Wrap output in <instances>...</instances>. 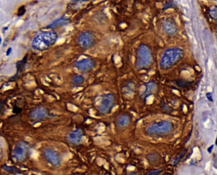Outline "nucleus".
I'll return each mask as SVG.
<instances>
[{
  "label": "nucleus",
  "instance_id": "nucleus-1",
  "mask_svg": "<svg viewBox=\"0 0 217 175\" xmlns=\"http://www.w3.org/2000/svg\"><path fill=\"white\" fill-rule=\"evenodd\" d=\"M58 35L55 31H42L36 35L31 42L32 48L43 52L51 48L57 41Z\"/></svg>",
  "mask_w": 217,
  "mask_h": 175
},
{
  "label": "nucleus",
  "instance_id": "nucleus-2",
  "mask_svg": "<svg viewBox=\"0 0 217 175\" xmlns=\"http://www.w3.org/2000/svg\"><path fill=\"white\" fill-rule=\"evenodd\" d=\"M184 54L183 50L178 47H173L165 50L160 60V68L162 70H168L173 68L183 59Z\"/></svg>",
  "mask_w": 217,
  "mask_h": 175
},
{
  "label": "nucleus",
  "instance_id": "nucleus-3",
  "mask_svg": "<svg viewBox=\"0 0 217 175\" xmlns=\"http://www.w3.org/2000/svg\"><path fill=\"white\" fill-rule=\"evenodd\" d=\"M152 50L147 45H140L136 51L135 68L142 70L149 68L153 63Z\"/></svg>",
  "mask_w": 217,
  "mask_h": 175
},
{
  "label": "nucleus",
  "instance_id": "nucleus-4",
  "mask_svg": "<svg viewBox=\"0 0 217 175\" xmlns=\"http://www.w3.org/2000/svg\"><path fill=\"white\" fill-rule=\"evenodd\" d=\"M173 130L174 125L171 122L162 120L150 125L146 129V132L149 136H161L171 133Z\"/></svg>",
  "mask_w": 217,
  "mask_h": 175
},
{
  "label": "nucleus",
  "instance_id": "nucleus-5",
  "mask_svg": "<svg viewBox=\"0 0 217 175\" xmlns=\"http://www.w3.org/2000/svg\"><path fill=\"white\" fill-rule=\"evenodd\" d=\"M117 103L116 96L112 93H108L101 96L97 105V110L101 114L106 115L110 114Z\"/></svg>",
  "mask_w": 217,
  "mask_h": 175
},
{
  "label": "nucleus",
  "instance_id": "nucleus-6",
  "mask_svg": "<svg viewBox=\"0 0 217 175\" xmlns=\"http://www.w3.org/2000/svg\"><path fill=\"white\" fill-rule=\"evenodd\" d=\"M30 146L25 141H20L13 148L12 157L18 162H24L29 158Z\"/></svg>",
  "mask_w": 217,
  "mask_h": 175
},
{
  "label": "nucleus",
  "instance_id": "nucleus-7",
  "mask_svg": "<svg viewBox=\"0 0 217 175\" xmlns=\"http://www.w3.org/2000/svg\"><path fill=\"white\" fill-rule=\"evenodd\" d=\"M42 156L45 161L54 168L60 167L63 163V157L60 153L52 148H46L42 152Z\"/></svg>",
  "mask_w": 217,
  "mask_h": 175
},
{
  "label": "nucleus",
  "instance_id": "nucleus-8",
  "mask_svg": "<svg viewBox=\"0 0 217 175\" xmlns=\"http://www.w3.org/2000/svg\"><path fill=\"white\" fill-rule=\"evenodd\" d=\"M77 44L83 50L92 49L96 44V38L91 31H84L78 38Z\"/></svg>",
  "mask_w": 217,
  "mask_h": 175
},
{
  "label": "nucleus",
  "instance_id": "nucleus-9",
  "mask_svg": "<svg viewBox=\"0 0 217 175\" xmlns=\"http://www.w3.org/2000/svg\"><path fill=\"white\" fill-rule=\"evenodd\" d=\"M55 117V115L51 114L48 108L42 106L35 108L30 113V118L31 120L36 122H40L50 119L52 118H54Z\"/></svg>",
  "mask_w": 217,
  "mask_h": 175
},
{
  "label": "nucleus",
  "instance_id": "nucleus-10",
  "mask_svg": "<svg viewBox=\"0 0 217 175\" xmlns=\"http://www.w3.org/2000/svg\"><path fill=\"white\" fill-rule=\"evenodd\" d=\"M97 63L92 58H84L74 63V67L82 72H87L93 70L96 67Z\"/></svg>",
  "mask_w": 217,
  "mask_h": 175
},
{
  "label": "nucleus",
  "instance_id": "nucleus-11",
  "mask_svg": "<svg viewBox=\"0 0 217 175\" xmlns=\"http://www.w3.org/2000/svg\"><path fill=\"white\" fill-rule=\"evenodd\" d=\"M83 136V130L81 129H77L69 132L67 136V141L71 145H78L82 143Z\"/></svg>",
  "mask_w": 217,
  "mask_h": 175
},
{
  "label": "nucleus",
  "instance_id": "nucleus-12",
  "mask_svg": "<svg viewBox=\"0 0 217 175\" xmlns=\"http://www.w3.org/2000/svg\"><path fill=\"white\" fill-rule=\"evenodd\" d=\"M131 122V118L126 113L120 115L119 117L117 118L116 120V126L118 129H124L127 128V127L129 126Z\"/></svg>",
  "mask_w": 217,
  "mask_h": 175
},
{
  "label": "nucleus",
  "instance_id": "nucleus-13",
  "mask_svg": "<svg viewBox=\"0 0 217 175\" xmlns=\"http://www.w3.org/2000/svg\"><path fill=\"white\" fill-rule=\"evenodd\" d=\"M164 31L169 36H173L177 32V27L176 24L171 20H166L162 23Z\"/></svg>",
  "mask_w": 217,
  "mask_h": 175
},
{
  "label": "nucleus",
  "instance_id": "nucleus-14",
  "mask_svg": "<svg viewBox=\"0 0 217 175\" xmlns=\"http://www.w3.org/2000/svg\"><path fill=\"white\" fill-rule=\"evenodd\" d=\"M145 87L146 89L143 94H142V97L143 98L147 97L151 94H152L157 88V84L154 82H150L148 83H147L145 84Z\"/></svg>",
  "mask_w": 217,
  "mask_h": 175
},
{
  "label": "nucleus",
  "instance_id": "nucleus-15",
  "mask_svg": "<svg viewBox=\"0 0 217 175\" xmlns=\"http://www.w3.org/2000/svg\"><path fill=\"white\" fill-rule=\"evenodd\" d=\"M69 22V20L68 19V18L62 17V18H58V19L55 20L54 22H52L49 26L48 27L51 28V29H54V28L63 27L65 25H67Z\"/></svg>",
  "mask_w": 217,
  "mask_h": 175
},
{
  "label": "nucleus",
  "instance_id": "nucleus-16",
  "mask_svg": "<svg viewBox=\"0 0 217 175\" xmlns=\"http://www.w3.org/2000/svg\"><path fill=\"white\" fill-rule=\"evenodd\" d=\"M148 163L151 165H157L159 163L160 160V155L156 152L148 154L146 156Z\"/></svg>",
  "mask_w": 217,
  "mask_h": 175
},
{
  "label": "nucleus",
  "instance_id": "nucleus-17",
  "mask_svg": "<svg viewBox=\"0 0 217 175\" xmlns=\"http://www.w3.org/2000/svg\"><path fill=\"white\" fill-rule=\"evenodd\" d=\"M85 82V78L80 75H76L72 79V84L75 87L81 86Z\"/></svg>",
  "mask_w": 217,
  "mask_h": 175
},
{
  "label": "nucleus",
  "instance_id": "nucleus-18",
  "mask_svg": "<svg viewBox=\"0 0 217 175\" xmlns=\"http://www.w3.org/2000/svg\"><path fill=\"white\" fill-rule=\"evenodd\" d=\"M175 85L180 87V88H187L192 86L194 82H189L187 81V80H177L174 82Z\"/></svg>",
  "mask_w": 217,
  "mask_h": 175
},
{
  "label": "nucleus",
  "instance_id": "nucleus-19",
  "mask_svg": "<svg viewBox=\"0 0 217 175\" xmlns=\"http://www.w3.org/2000/svg\"><path fill=\"white\" fill-rule=\"evenodd\" d=\"M3 169H4V171L8 172V173H20V171L18 169H17L15 167H11V166H7V165H4L3 166ZM20 174H21L20 173Z\"/></svg>",
  "mask_w": 217,
  "mask_h": 175
},
{
  "label": "nucleus",
  "instance_id": "nucleus-20",
  "mask_svg": "<svg viewBox=\"0 0 217 175\" xmlns=\"http://www.w3.org/2000/svg\"><path fill=\"white\" fill-rule=\"evenodd\" d=\"M187 150H185V151H184V152H183V153L180 155V156H179V157H177V158H176L175 159V160H174V166H175V165H176L179 162H180V160L183 158V157H185V154H186V152H187Z\"/></svg>",
  "mask_w": 217,
  "mask_h": 175
},
{
  "label": "nucleus",
  "instance_id": "nucleus-21",
  "mask_svg": "<svg viewBox=\"0 0 217 175\" xmlns=\"http://www.w3.org/2000/svg\"><path fill=\"white\" fill-rule=\"evenodd\" d=\"M210 17L214 20H217V7L213 8L210 11Z\"/></svg>",
  "mask_w": 217,
  "mask_h": 175
},
{
  "label": "nucleus",
  "instance_id": "nucleus-22",
  "mask_svg": "<svg viewBox=\"0 0 217 175\" xmlns=\"http://www.w3.org/2000/svg\"><path fill=\"white\" fill-rule=\"evenodd\" d=\"M25 12H26V9H25L24 7H22L19 9V10H18V16H21L24 15V13H25Z\"/></svg>",
  "mask_w": 217,
  "mask_h": 175
},
{
  "label": "nucleus",
  "instance_id": "nucleus-23",
  "mask_svg": "<svg viewBox=\"0 0 217 175\" xmlns=\"http://www.w3.org/2000/svg\"><path fill=\"white\" fill-rule=\"evenodd\" d=\"M206 97L207 99H208V100L211 102H213V94H212L211 92H207L206 94Z\"/></svg>",
  "mask_w": 217,
  "mask_h": 175
},
{
  "label": "nucleus",
  "instance_id": "nucleus-24",
  "mask_svg": "<svg viewBox=\"0 0 217 175\" xmlns=\"http://www.w3.org/2000/svg\"><path fill=\"white\" fill-rule=\"evenodd\" d=\"M162 171V170L161 169H159V170H156V171H152V172H151V173H150L148 174L149 175H157V174H160V173H161Z\"/></svg>",
  "mask_w": 217,
  "mask_h": 175
},
{
  "label": "nucleus",
  "instance_id": "nucleus-25",
  "mask_svg": "<svg viewBox=\"0 0 217 175\" xmlns=\"http://www.w3.org/2000/svg\"><path fill=\"white\" fill-rule=\"evenodd\" d=\"M213 145H211V146H210V147L208 148V149H207V152H208L209 153H211V151H212V150H213Z\"/></svg>",
  "mask_w": 217,
  "mask_h": 175
},
{
  "label": "nucleus",
  "instance_id": "nucleus-26",
  "mask_svg": "<svg viewBox=\"0 0 217 175\" xmlns=\"http://www.w3.org/2000/svg\"><path fill=\"white\" fill-rule=\"evenodd\" d=\"M215 145L217 146V137H216V141H215Z\"/></svg>",
  "mask_w": 217,
  "mask_h": 175
},
{
  "label": "nucleus",
  "instance_id": "nucleus-27",
  "mask_svg": "<svg viewBox=\"0 0 217 175\" xmlns=\"http://www.w3.org/2000/svg\"><path fill=\"white\" fill-rule=\"evenodd\" d=\"M213 1H217V0H213Z\"/></svg>",
  "mask_w": 217,
  "mask_h": 175
}]
</instances>
